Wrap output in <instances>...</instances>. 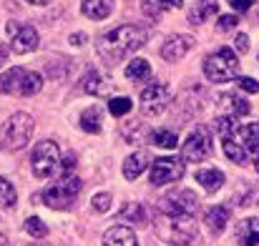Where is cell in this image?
Masks as SVG:
<instances>
[{
  "instance_id": "obj_3",
  "label": "cell",
  "mask_w": 259,
  "mask_h": 246,
  "mask_svg": "<svg viewBox=\"0 0 259 246\" xmlns=\"http://www.w3.org/2000/svg\"><path fill=\"white\" fill-rule=\"evenodd\" d=\"M204 76L211 83L237 81L239 76V58L232 48H219L204 61Z\"/></svg>"
},
{
  "instance_id": "obj_34",
  "label": "cell",
  "mask_w": 259,
  "mask_h": 246,
  "mask_svg": "<svg viewBox=\"0 0 259 246\" xmlns=\"http://www.w3.org/2000/svg\"><path fill=\"white\" fill-rule=\"evenodd\" d=\"M237 85L242 88V90H247V93H259V83L254 78H237Z\"/></svg>"
},
{
  "instance_id": "obj_27",
  "label": "cell",
  "mask_w": 259,
  "mask_h": 246,
  "mask_svg": "<svg viewBox=\"0 0 259 246\" xmlns=\"http://www.w3.org/2000/svg\"><path fill=\"white\" fill-rule=\"evenodd\" d=\"M242 138H244V149L249 154L259 156V123H252V126L242 128Z\"/></svg>"
},
{
  "instance_id": "obj_7",
  "label": "cell",
  "mask_w": 259,
  "mask_h": 246,
  "mask_svg": "<svg viewBox=\"0 0 259 246\" xmlns=\"http://www.w3.org/2000/svg\"><path fill=\"white\" fill-rule=\"evenodd\" d=\"M30 164H33V173L38 178H51L58 171V164H61L58 143L56 141H40L30 154Z\"/></svg>"
},
{
  "instance_id": "obj_17",
  "label": "cell",
  "mask_w": 259,
  "mask_h": 246,
  "mask_svg": "<svg viewBox=\"0 0 259 246\" xmlns=\"http://www.w3.org/2000/svg\"><path fill=\"white\" fill-rule=\"evenodd\" d=\"M194 178H196L209 193L219 191V188L224 186V181H227V176H224L219 168H199V171L194 173Z\"/></svg>"
},
{
  "instance_id": "obj_33",
  "label": "cell",
  "mask_w": 259,
  "mask_h": 246,
  "mask_svg": "<svg viewBox=\"0 0 259 246\" xmlns=\"http://www.w3.org/2000/svg\"><path fill=\"white\" fill-rule=\"evenodd\" d=\"M91 204H93V209H96L98 214H106V211L111 209V193H106V191H103V193H96Z\"/></svg>"
},
{
  "instance_id": "obj_18",
  "label": "cell",
  "mask_w": 259,
  "mask_h": 246,
  "mask_svg": "<svg viewBox=\"0 0 259 246\" xmlns=\"http://www.w3.org/2000/svg\"><path fill=\"white\" fill-rule=\"evenodd\" d=\"M81 10H83V15L91 18V20H103V18L111 15L113 0H83Z\"/></svg>"
},
{
  "instance_id": "obj_9",
  "label": "cell",
  "mask_w": 259,
  "mask_h": 246,
  "mask_svg": "<svg viewBox=\"0 0 259 246\" xmlns=\"http://www.w3.org/2000/svg\"><path fill=\"white\" fill-rule=\"evenodd\" d=\"M8 33H10V38H13V43H10V48L18 53V56H23V53H30V51H35L38 48V30L33 28V25H28V23H8Z\"/></svg>"
},
{
  "instance_id": "obj_42",
  "label": "cell",
  "mask_w": 259,
  "mask_h": 246,
  "mask_svg": "<svg viewBox=\"0 0 259 246\" xmlns=\"http://www.w3.org/2000/svg\"><path fill=\"white\" fill-rule=\"evenodd\" d=\"M254 168H257V173H259V156L254 159Z\"/></svg>"
},
{
  "instance_id": "obj_40",
  "label": "cell",
  "mask_w": 259,
  "mask_h": 246,
  "mask_svg": "<svg viewBox=\"0 0 259 246\" xmlns=\"http://www.w3.org/2000/svg\"><path fill=\"white\" fill-rule=\"evenodd\" d=\"M5 56H8V53H5V48H0V63H5Z\"/></svg>"
},
{
  "instance_id": "obj_21",
  "label": "cell",
  "mask_w": 259,
  "mask_h": 246,
  "mask_svg": "<svg viewBox=\"0 0 259 246\" xmlns=\"http://www.w3.org/2000/svg\"><path fill=\"white\" fill-rule=\"evenodd\" d=\"M222 149H224L229 161H234V164H244L247 161V149L237 138H222Z\"/></svg>"
},
{
  "instance_id": "obj_5",
  "label": "cell",
  "mask_w": 259,
  "mask_h": 246,
  "mask_svg": "<svg viewBox=\"0 0 259 246\" xmlns=\"http://www.w3.org/2000/svg\"><path fill=\"white\" fill-rule=\"evenodd\" d=\"M81 188H83V183H81V178L78 176H63L56 186H51L46 193H43V201H46V206H51V209H61V211H66V209H71L73 206V201H76V196L81 193Z\"/></svg>"
},
{
  "instance_id": "obj_1",
  "label": "cell",
  "mask_w": 259,
  "mask_h": 246,
  "mask_svg": "<svg viewBox=\"0 0 259 246\" xmlns=\"http://www.w3.org/2000/svg\"><path fill=\"white\" fill-rule=\"evenodd\" d=\"M144 45H146V30L144 28H139V25H118L111 33H106L103 38H98L96 51L108 66H113V63L123 61L126 56H131L134 51H139Z\"/></svg>"
},
{
  "instance_id": "obj_37",
  "label": "cell",
  "mask_w": 259,
  "mask_h": 246,
  "mask_svg": "<svg viewBox=\"0 0 259 246\" xmlns=\"http://www.w3.org/2000/svg\"><path fill=\"white\" fill-rule=\"evenodd\" d=\"M234 48H237L239 53H247V51H249V38H247L244 33H239L237 40H234Z\"/></svg>"
},
{
  "instance_id": "obj_41",
  "label": "cell",
  "mask_w": 259,
  "mask_h": 246,
  "mask_svg": "<svg viewBox=\"0 0 259 246\" xmlns=\"http://www.w3.org/2000/svg\"><path fill=\"white\" fill-rule=\"evenodd\" d=\"M0 246H10V244H8V239H5L3 234H0Z\"/></svg>"
},
{
  "instance_id": "obj_39",
  "label": "cell",
  "mask_w": 259,
  "mask_h": 246,
  "mask_svg": "<svg viewBox=\"0 0 259 246\" xmlns=\"http://www.w3.org/2000/svg\"><path fill=\"white\" fill-rule=\"evenodd\" d=\"M28 3H33V5H46V3H51V0H28Z\"/></svg>"
},
{
  "instance_id": "obj_12",
  "label": "cell",
  "mask_w": 259,
  "mask_h": 246,
  "mask_svg": "<svg viewBox=\"0 0 259 246\" xmlns=\"http://www.w3.org/2000/svg\"><path fill=\"white\" fill-rule=\"evenodd\" d=\"M169 103V90L161 83H151L141 90V111L146 116H159Z\"/></svg>"
},
{
  "instance_id": "obj_11",
  "label": "cell",
  "mask_w": 259,
  "mask_h": 246,
  "mask_svg": "<svg viewBox=\"0 0 259 246\" xmlns=\"http://www.w3.org/2000/svg\"><path fill=\"white\" fill-rule=\"evenodd\" d=\"M196 206H199L196 193L189 191V188L171 191L169 196L161 199V211H164V214H194Z\"/></svg>"
},
{
  "instance_id": "obj_8",
  "label": "cell",
  "mask_w": 259,
  "mask_h": 246,
  "mask_svg": "<svg viewBox=\"0 0 259 246\" xmlns=\"http://www.w3.org/2000/svg\"><path fill=\"white\" fill-rule=\"evenodd\" d=\"M211 154V136L204 126H199L184 143H181V159L189 164H201Z\"/></svg>"
},
{
  "instance_id": "obj_25",
  "label": "cell",
  "mask_w": 259,
  "mask_h": 246,
  "mask_svg": "<svg viewBox=\"0 0 259 246\" xmlns=\"http://www.w3.org/2000/svg\"><path fill=\"white\" fill-rule=\"evenodd\" d=\"M184 0H144V10L151 15V18H159L164 10H171V8H181Z\"/></svg>"
},
{
  "instance_id": "obj_6",
  "label": "cell",
  "mask_w": 259,
  "mask_h": 246,
  "mask_svg": "<svg viewBox=\"0 0 259 246\" xmlns=\"http://www.w3.org/2000/svg\"><path fill=\"white\" fill-rule=\"evenodd\" d=\"M35 121L28 113H13L5 128V138H3V149L5 151H20L28 146L30 136H33Z\"/></svg>"
},
{
  "instance_id": "obj_2",
  "label": "cell",
  "mask_w": 259,
  "mask_h": 246,
  "mask_svg": "<svg viewBox=\"0 0 259 246\" xmlns=\"http://www.w3.org/2000/svg\"><path fill=\"white\" fill-rule=\"evenodd\" d=\"M156 234L166 244H174V246L191 244L196 239V234H199L196 216L194 214H164L161 211L156 216Z\"/></svg>"
},
{
  "instance_id": "obj_14",
  "label": "cell",
  "mask_w": 259,
  "mask_h": 246,
  "mask_svg": "<svg viewBox=\"0 0 259 246\" xmlns=\"http://www.w3.org/2000/svg\"><path fill=\"white\" fill-rule=\"evenodd\" d=\"M151 164V159H149V154L146 151H136V154H131L126 161H123V176L128 178V181H136L146 168Z\"/></svg>"
},
{
  "instance_id": "obj_19",
  "label": "cell",
  "mask_w": 259,
  "mask_h": 246,
  "mask_svg": "<svg viewBox=\"0 0 259 246\" xmlns=\"http://www.w3.org/2000/svg\"><path fill=\"white\" fill-rule=\"evenodd\" d=\"M222 106L234 116V118H239V116H247L252 108H249V101H244L242 95H237V93H224L222 95Z\"/></svg>"
},
{
  "instance_id": "obj_24",
  "label": "cell",
  "mask_w": 259,
  "mask_h": 246,
  "mask_svg": "<svg viewBox=\"0 0 259 246\" xmlns=\"http://www.w3.org/2000/svg\"><path fill=\"white\" fill-rule=\"evenodd\" d=\"M217 10H219V3H217V0H201V3L191 10V23H194V25H199L201 20H206V18L217 15Z\"/></svg>"
},
{
  "instance_id": "obj_20",
  "label": "cell",
  "mask_w": 259,
  "mask_h": 246,
  "mask_svg": "<svg viewBox=\"0 0 259 246\" xmlns=\"http://www.w3.org/2000/svg\"><path fill=\"white\" fill-rule=\"evenodd\" d=\"M126 78H128V81H149V78H151V66H149V61L134 58V61L126 66Z\"/></svg>"
},
{
  "instance_id": "obj_30",
  "label": "cell",
  "mask_w": 259,
  "mask_h": 246,
  "mask_svg": "<svg viewBox=\"0 0 259 246\" xmlns=\"http://www.w3.org/2000/svg\"><path fill=\"white\" fill-rule=\"evenodd\" d=\"M131 108H134V103H131V98H126V95L108 101V111H111V116H116V118H118V116H126Z\"/></svg>"
},
{
  "instance_id": "obj_26",
  "label": "cell",
  "mask_w": 259,
  "mask_h": 246,
  "mask_svg": "<svg viewBox=\"0 0 259 246\" xmlns=\"http://www.w3.org/2000/svg\"><path fill=\"white\" fill-rule=\"evenodd\" d=\"M83 90L91 93V95H103V93L108 90V83H106V78H103L101 73L91 71L86 78H83Z\"/></svg>"
},
{
  "instance_id": "obj_28",
  "label": "cell",
  "mask_w": 259,
  "mask_h": 246,
  "mask_svg": "<svg viewBox=\"0 0 259 246\" xmlns=\"http://www.w3.org/2000/svg\"><path fill=\"white\" fill-rule=\"evenodd\" d=\"M15 201H18V193H15L13 183H10L8 178H3V176H0V206L13 209V206H15Z\"/></svg>"
},
{
  "instance_id": "obj_36",
  "label": "cell",
  "mask_w": 259,
  "mask_h": 246,
  "mask_svg": "<svg viewBox=\"0 0 259 246\" xmlns=\"http://www.w3.org/2000/svg\"><path fill=\"white\" fill-rule=\"evenodd\" d=\"M234 10H239V13H247L252 5H254V0H227Z\"/></svg>"
},
{
  "instance_id": "obj_13",
  "label": "cell",
  "mask_w": 259,
  "mask_h": 246,
  "mask_svg": "<svg viewBox=\"0 0 259 246\" xmlns=\"http://www.w3.org/2000/svg\"><path fill=\"white\" fill-rule=\"evenodd\" d=\"M196 45V40H194V35H186V33H181V35H171L164 45H161V58L164 61H169V63H176V61H181L191 48Z\"/></svg>"
},
{
  "instance_id": "obj_22",
  "label": "cell",
  "mask_w": 259,
  "mask_h": 246,
  "mask_svg": "<svg viewBox=\"0 0 259 246\" xmlns=\"http://www.w3.org/2000/svg\"><path fill=\"white\" fill-rule=\"evenodd\" d=\"M227 221H229V209H227V206H214V209H209L206 224H209V229H211L214 234H217V231H224Z\"/></svg>"
},
{
  "instance_id": "obj_35",
  "label": "cell",
  "mask_w": 259,
  "mask_h": 246,
  "mask_svg": "<svg viewBox=\"0 0 259 246\" xmlns=\"http://www.w3.org/2000/svg\"><path fill=\"white\" fill-rule=\"evenodd\" d=\"M239 20H237V15H219V30H232L234 25H237Z\"/></svg>"
},
{
  "instance_id": "obj_31",
  "label": "cell",
  "mask_w": 259,
  "mask_h": 246,
  "mask_svg": "<svg viewBox=\"0 0 259 246\" xmlns=\"http://www.w3.org/2000/svg\"><path fill=\"white\" fill-rule=\"evenodd\" d=\"M118 216H121L123 221H134V224H144V219H146L141 204H128V206H123Z\"/></svg>"
},
{
  "instance_id": "obj_38",
  "label": "cell",
  "mask_w": 259,
  "mask_h": 246,
  "mask_svg": "<svg viewBox=\"0 0 259 246\" xmlns=\"http://www.w3.org/2000/svg\"><path fill=\"white\" fill-rule=\"evenodd\" d=\"M71 43H73V45H83V43H86V33H73V35H71Z\"/></svg>"
},
{
  "instance_id": "obj_10",
  "label": "cell",
  "mask_w": 259,
  "mask_h": 246,
  "mask_svg": "<svg viewBox=\"0 0 259 246\" xmlns=\"http://www.w3.org/2000/svg\"><path fill=\"white\" fill-rule=\"evenodd\" d=\"M184 173H186L184 161H179V159H156L151 164V183L154 186H166V183L179 181Z\"/></svg>"
},
{
  "instance_id": "obj_15",
  "label": "cell",
  "mask_w": 259,
  "mask_h": 246,
  "mask_svg": "<svg viewBox=\"0 0 259 246\" xmlns=\"http://www.w3.org/2000/svg\"><path fill=\"white\" fill-rule=\"evenodd\" d=\"M237 244L259 246V219H244L237 226Z\"/></svg>"
},
{
  "instance_id": "obj_29",
  "label": "cell",
  "mask_w": 259,
  "mask_h": 246,
  "mask_svg": "<svg viewBox=\"0 0 259 246\" xmlns=\"http://www.w3.org/2000/svg\"><path fill=\"white\" fill-rule=\"evenodd\" d=\"M25 231H28L33 239H46V236H48V226H46V221L38 219V216H30V219L25 221Z\"/></svg>"
},
{
  "instance_id": "obj_23",
  "label": "cell",
  "mask_w": 259,
  "mask_h": 246,
  "mask_svg": "<svg viewBox=\"0 0 259 246\" xmlns=\"http://www.w3.org/2000/svg\"><path fill=\"white\" fill-rule=\"evenodd\" d=\"M81 128L83 131H88V133H98L101 131V108L98 106H91V108H86L83 113H81Z\"/></svg>"
},
{
  "instance_id": "obj_32",
  "label": "cell",
  "mask_w": 259,
  "mask_h": 246,
  "mask_svg": "<svg viewBox=\"0 0 259 246\" xmlns=\"http://www.w3.org/2000/svg\"><path fill=\"white\" fill-rule=\"evenodd\" d=\"M151 138H154V143L161 146V149H176V146H179V136H176L174 131H156Z\"/></svg>"
},
{
  "instance_id": "obj_16",
  "label": "cell",
  "mask_w": 259,
  "mask_h": 246,
  "mask_svg": "<svg viewBox=\"0 0 259 246\" xmlns=\"http://www.w3.org/2000/svg\"><path fill=\"white\" fill-rule=\"evenodd\" d=\"M103 246H139L136 234L128 226H111L103 236Z\"/></svg>"
},
{
  "instance_id": "obj_4",
  "label": "cell",
  "mask_w": 259,
  "mask_h": 246,
  "mask_svg": "<svg viewBox=\"0 0 259 246\" xmlns=\"http://www.w3.org/2000/svg\"><path fill=\"white\" fill-rule=\"evenodd\" d=\"M43 88V78L35 71L10 68L0 76V90L10 95H35Z\"/></svg>"
}]
</instances>
